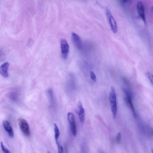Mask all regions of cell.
<instances>
[{
	"instance_id": "cell-3",
	"label": "cell",
	"mask_w": 153,
	"mask_h": 153,
	"mask_svg": "<svg viewBox=\"0 0 153 153\" xmlns=\"http://www.w3.org/2000/svg\"><path fill=\"white\" fill-rule=\"evenodd\" d=\"M68 119L70 123L71 132L73 135L75 136L77 135L76 124L73 114L71 112L68 114Z\"/></svg>"
},
{
	"instance_id": "cell-11",
	"label": "cell",
	"mask_w": 153,
	"mask_h": 153,
	"mask_svg": "<svg viewBox=\"0 0 153 153\" xmlns=\"http://www.w3.org/2000/svg\"><path fill=\"white\" fill-rule=\"evenodd\" d=\"M125 100L127 103L128 106L130 108L132 111L133 114L135 118L136 117V113L135 111L134 107L131 98L129 97H126L125 98Z\"/></svg>"
},
{
	"instance_id": "cell-16",
	"label": "cell",
	"mask_w": 153,
	"mask_h": 153,
	"mask_svg": "<svg viewBox=\"0 0 153 153\" xmlns=\"http://www.w3.org/2000/svg\"><path fill=\"white\" fill-rule=\"evenodd\" d=\"M10 97L12 99L16 101L18 98L17 94L15 93H12L10 94Z\"/></svg>"
},
{
	"instance_id": "cell-12",
	"label": "cell",
	"mask_w": 153,
	"mask_h": 153,
	"mask_svg": "<svg viewBox=\"0 0 153 153\" xmlns=\"http://www.w3.org/2000/svg\"><path fill=\"white\" fill-rule=\"evenodd\" d=\"M54 131L55 133V138L56 141H58V139L60 135V132L59 130V128H58L57 125L55 124H54Z\"/></svg>"
},
{
	"instance_id": "cell-13",
	"label": "cell",
	"mask_w": 153,
	"mask_h": 153,
	"mask_svg": "<svg viewBox=\"0 0 153 153\" xmlns=\"http://www.w3.org/2000/svg\"><path fill=\"white\" fill-rule=\"evenodd\" d=\"M123 90L124 93H125L127 97H129L131 99L132 98V95L129 90L126 88H124L123 89Z\"/></svg>"
},
{
	"instance_id": "cell-21",
	"label": "cell",
	"mask_w": 153,
	"mask_h": 153,
	"mask_svg": "<svg viewBox=\"0 0 153 153\" xmlns=\"http://www.w3.org/2000/svg\"><path fill=\"white\" fill-rule=\"evenodd\" d=\"M33 39H31V40H30V41L28 43V45L29 46H31L32 45V44H33Z\"/></svg>"
},
{
	"instance_id": "cell-20",
	"label": "cell",
	"mask_w": 153,
	"mask_h": 153,
	"mask_svg": "<svg viewBox=\"0 0 153 153\" xmlns=\"http://www.w3.org/2000/svg\"><path fill=\"white\" fill-rule=\"evenodd\" d=\"M4 55L2 50L0 49V60L3 59Z\"/></svg>"
},
{
	"instance_id": "cell-2",
	"label": "cell",
	"mask_w": 153,
	"mask_h": 153,
	"mask_svg": "<svg viewBox=\"0 0 153 153\" xmlns=\"http://www.w3.org/2000/svg\"><path fill=\"white\" fill-rule=\"evenodd\" d=\"M106 13L112 32L113 33H116L118 31L117 24L113 16L112 15L110 11L108 8H106Z\"/></svg>"
},
{
	"instance_id": "cell-10",
	"label": "cell",
	"mask_w": 153,
	"mask_h": 153,
	"mask_svg": "<svg viewBox=\"0 0 153 153\" xmlns=\"http://www.w3.org/2000/svg\"><path fill=\"white\" fill-rule=\"evenodd\" d=\"M9 64L8 63H5L0 66V73L5 78H8L9 76L8 70Z\"/></svg>"
},
{
	"instance_id": "cell-5",
	"label": "cell",
	"mask_w": 153,
	"mask_h": 153,
	"mask_svg": "<svg viewBox=\"0 0 153 153\" xmlns=\"http://www.w3.org/2000/svg\"><path fill=\"white\" fill-rule=\"evenodd\" d=\"M61 48L62 58L65 59H67L69 52V47L67 42L65 39H62L60 41Z\"/></svg>"
},
{
	"instance_id": "cell-17",
	"label": "cell",
	"mask_w": 153,
	"mask_h": 153,
	"mask_svg": "<svg viewBox=\"0 0 153 153\" xmlns=\"http://www.w3.org/2000/svg\"><path fill=\"white\" fill-rule=\"evenodd\" d=\"M90 75L91 78V79L95 82H96V75L95 74L94 72L93 71H90Z\"/></svg>"
},
{
	"instance_id": "cell-14",
	"label": "cell",
	"mask_w": 153,
	"mask_h": 153,
	"mask_svg": "<svg viewBox=\"0 0 153 153\" xmlns=\"http://www.w3.org/2000/svg\"><path fill=\"white\" fill-rule=\"evenodd\" d=\"M121 135L120 132H118L116 135V143H119L121 140Z\"/></svg>"
},
{
	"instance_id": "cell-4",
	"label": "cell",
	"mask_w": 153,
	"mask_h": 153,
	"mask_svg": "<svg viewBox=\"0 0 153 153\" xmlns=\"http://www.w3.org/2000/svg\"><path fill=\"white\" fill-rule=\"evenodd\" d=\"M19 124L21 130L24 135L29 136L30 134L29 126L26 120L24 119H20Z\"/></svg>"
},
{
	"instance_id": "cell-7",
	"label": "cell",
	"mask_w": 153,
	"mask_h": 153,
	"mask_svg": "<svg viewBox=\"0 0 153 153\" xmlns=\"http://www.w3.org/2000/svg\"><path fill=\"white\" fill-rule=\"evenodd\" d=\"M76 111L79 115L80 120L81 122H83L84 120V110L80 101H79L78 103Z\"/></svg>"
},
{
	"instance_id": "cell-18",
	"label": "cell",
	"mask_w": 153,
	"mask_h": 153,
	"mask_svg": "<svg viewBox=\"0 0 153 153\" xmlns=\"http://www.w3.org/2000/svg\"><path fill=\"white\" fill-rule=\"evenodd\" d=\"M1 146L2 151L6 153H10V152L9 151V150L7 149L4 146V145L3 143L2 142H1Z\"/></svg>"
},
{
	"instance_id": "cell-19",
	"label": "cell",
	"mask_w": 153,
	"mask_h": 153,
	"mask_svg": "<svg viewBox=\"0 0 153 153\" xmlns=\"http://www.w3.org/2000/svg\"><path fill=\"white\" fill-rule=\"evenodd\" d=\"M57 145L58 146V150H59V153H63V147H62L61 145L58 141H56Z\"/></svg>"
},
{
	"instance_id": "cell-22",
	"label": "cell",
	"mask_w": 153,
	"mask_h": 153,
	"mask_svg": "<svg viewBox=\"0 0 153 153\" xmlns=\"http://www.w3.org/2000/svg\"><path fill=\"white\" fill-rule=\"evenodd\" d=\"M123 1L124 2L127 3L128 2L129 0H123Z\"/></svg>"
},
{
	"instance_id": "cell-15",
	"label": "cell",
	"mask_w": 153,
	"mask_h": 153,
	"mask_svg": "<svg viewBox=\"0 0 153 153\" xmlns=\"http://www.w3.org/2000/svg\"><path fill=\"white\" fill-rule=\"evenodd\" d=\"M146 75L148 78L149 80L150 81V82L153 84V75L151 73L148 72L146 73Z\"/></svg>"
},
{
	"instance_id": "cell-9",
	"label": "cell",
	"mask_w": 153,
	"mask_h": 153,
	"mask_svg": "<svg viewBox=\"0 0 153 153\" xmlns=\"http://www.w3.org/2000/svg\"><path fill=\"white\" fill-rule=\"evenodd\" d=\"M71 38L77 48L81 49L82 48V42L79 36L76 34L72 33H71Z\"/></svg>"
},
{
	"instance_id": "cell-6",
	"label": "cell",
	"mask_w": 153,
	"mask_h": 153,
	"mask_svg": "<svg viewBox=\"0 0 153 153\" xmlns=\"http://www.w3.org/2000/svg\"><path fill=\"white\" fill-rule=\"evenodd\" d=\"M137 9L138 15L142 20L145 24H146V21L145 13V8L144 5L141 1H139L137 5Z\"/></svg>"
},
{
	"instance_id": "cell-8",
	"label": "cell",
	"mask_w": 153,
	"mask_h": 153,
	"mask_svg": "<svg viewBox=\"0 0 153 153\" xmlns=\"http://www.w3.org/2000/svg\"><path fill=\"white\" fill-rule=\"evenodd\" d=\"M4 128L10 137L13 138L14 136L13 130L10 123L7 120H4L2 122Z\"/></svg>"
},
{
	"instance_id": "cell-1",
	"label": "cell",
	"mask_w": 153,
	"mask_h": 153,
	"mask_svg": "<svg viewBox=\"0 0 153 153\" xmlns=\"http://www.w3.org/2000/svg\"><path fill=\"white\" fill-rule=\"evenodd\" d=\"M109 99L110 102L112 115L114 118H115L117 113V98L114 88L111 86L109 94Z\"/></svg>"
}]
</instances>
